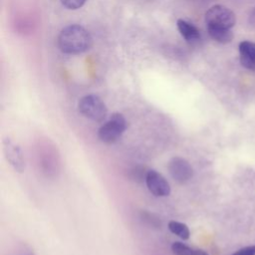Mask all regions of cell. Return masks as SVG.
Listing matches in <instances>:
<instances>
[{
  "label": "cell",
  "instance_id": "1",
  "mask_svg": "<svg viewBox=\"0 0 255 255\" xmlns=\"http://www.w3.org/2000/svg\"><path fill=\"white\" fill-rule=\"evenodd\" d=\"M58 44L61 51L66 54H80L91 47L92 37L84 27L70 25L61 31Z\"/></svg>",
  "mask_w": 255,
  "mask_h": 255
},
{
  "label": "cell",
  "instance_id": "2",
  "mask_svg": "<svg viewBox=\"0 0 255 255\" xmlns=\"http://www.w3.org/2000/svg\"><path fill=\"white\" fill-rule=\"evenodd\" d=\"M127 128V121L120 113L113 114L99 128L98 136L105 143H113L119 139Z\"/></svg>",
  "mask_w": 255,
  "mask_h": 255
},
{
  "label": "cell",
  "instance_id": "3",
  "mask_svg": "<svg viewBox=\"0 0 255 255\" xmlns=\"http://www.w3.org/2000/svg\"><path fill=\"white\" fill-rule=\"evenodd\" d=\"M78 108L84 117L94 122H103L108 114L106 104L96 95H87L83 97L79 102Z\"/></svg>",
  "mask_w": 255,
  "mask_h": 255
},
{
  "label": "cell",
  "instance_id": "4",
  "mask_svg": "<svg viewBox=\"0 0 255 255\" xmlns=\"http://www.w3.org/2000/svg\"><path fill=\"white\" fill-rule=\"evenodd\" d=\"M205 22L209 27L231 29L236 23V16L225 6L214 5L205 13Z\"/></svg>",
  "mask_w": 255,
  "mask_h": 255
},
{
  "label": "cell",
  "instance_id": "5",
  "mask_svg": "<svg viewBox=\"0 0 255 255\" xmlns=\"http://www.w3.org/2000/svg\"><path fill=\"white\" fill-rule=\"evenodd\" d=\"M170 176L179 183L188 181L193 175V169L190 163L183 157L173 156L167 165Z\"/></svg>",
  "mask_w": 255,
  "mask_h": 255
},
{
  "label": "cell",
  "instance_id": "6",
  "mask_svg": "<svg viewBox=\"0 0 255 255\" xmlns=\"http://www.w3.org/2000/svg\"><path fill=\"white\" fill-rule=\"evenodd\" d=\"M145 183L148 190L157 197L168 196L170 193V186L162 174L151 169L147 171Z\"/></svg>",
  "mask_w": 255,
  "mask_h": 255
},
{
  "label": "cell",
  "instance_id": "7",
  "mask_svg": "<svg viewBox=\"0 0 255 255\" xmlns=\"http://www.w3.org/2000/svg\"><path fill=\"white\" fill-rule=\"evenodd\" d=\"M3 150L7 160L14 170L23 172L25 170V159L20 146L10 138H5L3 140Z\"/></svg>",
  "mask_w": 255,
  "mask_h": 255
},
{
  "label": "cell",
  "instance_id": "8",
  "mask_svg": "<svg viewBox=\"0 0 255 255\" xmlns=\"http://www.w3.org/2000/svg\"><path fill=\"white\" fill-rule=\"evenodd\" d=\"M240 63L248 70L255 71V43L242 41L239 44Z\"/></svg>",
  "mask_w": 255,
  "mask_h": 255
},
{
  "label": "cell",
  "instance_id": "9",
  "mask_svg": "<svg viewBox=\"0 0 255 255\" xmlns=\"http://www.w3.org/2000/svg\"><path fill=\"white\" fill-rule=\"evenodd\" d=\"M177 29L180 33V35L185 39L186 42L188 43H195L200 39V33L198 29L192 25L191 23L179 19L177 20Z\"/></svg>",
  "mask_w": 255,
  "mask_h": 255
},
{
  "label": "cell",
  "instance_id": "10",
  "mask_svg": "<svg viewBox=\"0 0 255 255\" xmlns=\"http://www.w3.org/2000/svg\"><path fill=\"white\" fill-rule=\"evenodd\" d=\"M207 31L209 36L216 42L221 44L230 43L233 39V33L228 28L221 27H209L207 26Z\"/></svg>",
  "mask_w": 255,
  "mask_h": 255
},
{
  "label": "cell",
  "instance_id": "11",
  "mask_svg": "<svg viewBox=\"0 0 255 255\" xmlns=\"http://www.w3.org/2000/svg\"><path fill=\"white\" fill-rule=\"evenodd\" d=\"M171 250L174 255H208L203 250L191 248L181 242H173L171 245Z\"/></svg>",
  "mask_w": 255,
  "mask_h": 255
},
{
  "label": "cell",
  "instance_id": "12",
  "mask_svg": "<svg viewBox=\"0 0 255 255\" xmlns=\"http://www.w3.org/2000/svg\"><path fill=\"white\" fill-rule=\"evenodd\" d=\"M168 229L170 230L171 233L175 234L176 236H178L183 240H187L190 236V231L188 226L182 222L171 220L168 222Z\"/></svg>",
  "mask_w": 255,
  "mask_h": 255
},
{
  "label": "cell",
  "instance_id": "13",
  "mask_svg": "<svg viewBox=\"0 0 255 255\" xmlns=\"http://www.w3.org/2000/svg\"><path fill=\"white\" fill-rule=\"evenodd\" d=\"M147 171H148V170H146V169H145L144 167H142V166H136V167H134V168L131 169V171H130V176H131L132 179H134V180H136V181H141V180H143V178H144V180H145Z\"/></svg>",
  "mask_w": 255,
  "mask_h": 255
},
{
  "label": "cell",
  "instance_id": "14",
  "mask_svg": "<svg viewBox=\"0 0 255 255\" xmlns=\"http://www.w3.org/2000/svg\"><path fill=\"white\" fill-rule=\"evenodd\" d=\"M61 2L66 8L71 10H76L81 8L85 4L86 0H61Z\"/></svg>",
  "mask_w": 255,
  "mask_h": 255
},
{
  "label": "cell",
  "instance_id": "15",
  "mask_svg": "<svg viewBox=\"0 0 255 255\" xmlns=\"http://www.w3.org/2000/svg\"><path fill=\"white\" fill-rule=\"evenodd\" d=\"M232 255H255V245H250L237 250Z\"/></svg>",
  "mask_w": 255,
  "mask_h": 255
},
{
  "label": "cell",
  "instance_id": "16",
  "mask_svg": "<svg viewBox=\"0 0 255 255\" xmlns=\"http://www.w3.org/2000/svg\"><path fill=\"white\" fill-rule=\"evenodd\" d=\"M29 255H31V254H29Z\"/></svg>",
  "mask_w": 255,
  "mask_h": 255
}]
</instances>
